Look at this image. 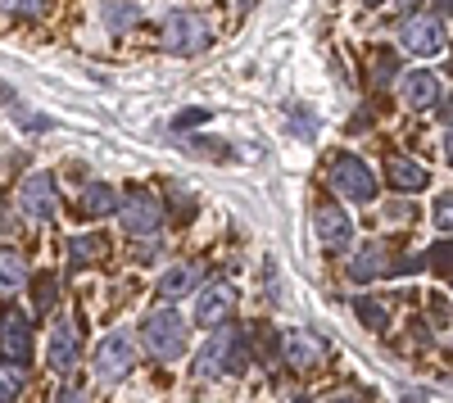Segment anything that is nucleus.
Segmentation results:
<instances>
[{"mask_svg": "<svg viewBox=\"0 0 453 403\" xmlns=\"http://www.w3.org/2000/svg\"><path fill=\"white\" fill-rule=\"evenodd\" d=\"M245 331H226V322L213 326V336L204 340V349L196 354V376L213 381V376H232L245 368Z\"/></svg>", "mask_w": 453, "mask_h": 403, "instance_id": "nucleus-1", "label": "nucleus"}, {"mask_svg": "<svg viewBox=\"0 0 453 403\" xmlns=\"http://www.w3.org/2000/svg\"><path fill=\"white\" fill-rule=\"evenodd\" d=\"M141 336H145V349L155 354L159 362L181 358V354H186V340H191V331H186V322H181L177 308H155V313H145Z\"/></svg>", "mask_w": 453, "mask_h": 403, "instance_id": "nucleus-2", "label": "nucleus"}, {"mask_svg": "<svg viewBox=\"0 0 453 403\" xmlns=\"http://www.w3.org/2000/svg\"><path fill=\"white\" fill-rule=\"evenodd\" d=\"M119 223H123V232L136 236V240H155L159 227H164V204L155 200V191L132 186L127 195H119Z\"/></svg>", "mask_w": 453, "mask_h": 403, "instance_id": "nucleus-3", "label": "nucleus"}, {"mask_svg": "<svg viewBox=\"0 0 453 403\" xmlns=\"http://www.w3.org/2000/svg\"><path fill=\"white\" fill-rule=\"evenodd\" d=\"M399 46H403L408 55H418V59L440 55V50L449 46V32H444L440 14H412V19H403V27H399Z\"/></svg>", "mask_w": 453, "mask_h": 403, "instance_id": "nucleus-4", "label": "nucleus"}, {"mask_svg": "<svg viewBox=\"0 0 453 403\" xmlns=\"http://www.w3.org/2000/svg\"><path fill=\"white\" fill-rule=\"evenodd\" d=\"M331 186L345 200H354V204H372L376 200V177H372V168L358 155H340L331 163Z\"/></svg>", "mask_w": 453, "mask_h": 403, "instance_id": "nucleus-5", "label": "nucleus"}, {"mask_svg": "<svg viewBox=\"0 0 453 403\" xmlns=\"http://www.w3.org/2000/svg\"><path fill=\"white\" fill-rule=\"evenodd\" d=\"M132 368H136V340H132V331L104 336L100 349H96V376L113 385V381H123Z\"/></svg>", "mask_w": 453, "mask_h": 403, "instance_id": "nucleus-6", "label": "nucleus"}, {"mask_svg": "<svg viewBox=\"0 0 453 403\" xmlns=\"http://www.w3.org/2000/svg\"><path fill=\"white\" fill-rule=\"evenodd\" d=\"M19 209H23L27 223H50L55 209H59L55 177H50V172H27L23 186H19Z\"/></svg>", "mask_w": 453, "mask_h": 403, "instance_id": "nucleus-7", "label": "nucleus"}, {"mask_svg": "<svg viewBox=\"0 0 453 403\" xmlns=\"http://www.w3.org/2000/svg\"><path fill=\"white\" fill-rule=\"evenodd\" d=\"M164 46H168L173 55H200V50L209 46V23H204L200 14H191V10L168 14V23H164Z\"/></svg>", "mask_w": 453, "mask_h": 403, "instance_id": "nucleus-8", "label": "nucleus"}, {"mask_svg": "<svg viewBox=\"0 0 453 403\" xmlns=\"http://www.w3.org/2000/svg\"><path fill=\"white\" fill-rule=\"evenodd\" d=\"M0 362H32V326L19 308L0 313Z\"/></svg>", "mask_w": 453, "mask_h": 403, "instance_id": "nucleus-9", "label": "nucleus"}, {"mask_svg": "<svg viewBox=\"0 0 453 403\" xmlns=\"http://www.w3.org/2000/svg\"><path fill=\"white\" fill-rule=\"evenodd\" d=\"M236 313V285H226V281H213V285H204L200 290V300H196V322L200 326H222L226 317Z\"/></svg>", "mask_w": 453, "mask_h": 403, "instance_id": "nucleus-10", "label": "nucleus"}, {"mask_svg": "<svg viewBox=\"0 0 453 403\" xmlns=\"http://www.w3.org/2000/svg\"><path fill=\"white\" fill-rule=\"evenodd\" d=\"M313 223H318V240H322L331 254L349 249V240H354V223H349V213L340 209V204H318Z\"/></svg>", "mask_w": 453, "mask_h": 403, "instance_id": "nucleus-11", "label": "nucleus"}, {"mask_svg": "<svg viewBox=\"0 0 453 403\" xmlns=\"http://www.w3.org/2000/svg\"><path fill=\"white\" fill-rule=\"evenodd\" d=\"M78 354H82L78 326H73V322H55V331H50V349H46L50 368H55L59 376H68L73 368H78Z\"/></svg>", "mask_w": 453, "mask_h": 403, "instance_id": "nucleus-12", "label": "nucleus"}, {"mask_svg": "<svg viewBox=\"0 0 453 403\" xmlns=\"http://www.w3.org/2000/svg\"><path fill=\"white\" fill-rule=\"evenodd\" d=\"M403 100H408L412 109H431V104L444 100V82L435 78L431 68H412L408 78H403Z\"/></svg>", "mask_w": 453, "mask_h": 403, "instance_id": "nucleus-13", "label": "nucleus"}, {"mask_svg": "<svg viewBox=\"0 0 453 403\" xmlns=\"http://www.w3.org/2000/svg\"><path fill=\"white\" fill-rule=\"evenodd\" d=\"M281 358L290 362L295 372H313L318 358H322V349L309 340V331H286V336H281Z\"/></svg>", "mask_w": 453, "mask_h": 403, "instance_id": "nucleus-14", "label": "nucleus"}, {"mask_svg": "<svg viewBox=\"0 0 453 403\" xmlns=\"http://www.w3.org/2000/svg\"><path fill=\"white\" fill-rule=\"evenodd\" d=\"M200 281V263H173L164 277H159V300H181L191 295Z\"/></svg>", "mask_w": 453, "mask_h": 403, "instance_id": "nucleus-15", "label": "nucleus"}, {"mask_svg": "<svg viewBox=\"0 0 453 403\" xmlns=\"http://www.w3.org/2000/svg\"><path fill=\"white\" fill-rule=\"evenodd\" d=\"M78 213L82 217H109V213H119V191H113L109 181H91V186L82 191V200H78Z\"/></svg>", "mask_w": 453, "mask_h": 403, "instance_id": "nucleus-16", "label": "nucleus"}, {"mask_svg": "<svg viewBox=\"0 0 453 403\" xmlns=\"http://www.w3.org/2000/svg\"><path fill=\"white\" fill-rule=\"evenodd\" d=\"M100 19H104V27H109L113 36H123V32H132V27L141 23V5H136V0H104Z\"/></svg>", "mask_w": 453, "mask_h": 403, "instance_id": "nucleus-17", "label": "nucleus"}, {"mask_svg": "<svg viewBox=\"0 0 453 403\" xmlns=\"http://www.w3.org/2000/svg\"><path fill=\"white\" fill-rule=\"evenodd\" d=\"M27 281V259L19 249H0V295H14Z\"/></svg>", "mask_w": 453, "mask_h": 403, "instance_id": "nucleus-18", "label": "nucleus"}, {"mask_svg": "<svg viewBox=\"0 0 453 403\" xmlns=\"http://www.w3.org/2000/svg\"><path fill=\"white\" fill-rule=\"evenodd\" d=\"M386 272V249L381 245H363L354 254V263H349V277L354 281H372V277H381Z\"/></svg>", "mask_w": 453, "mask_h": 403, "instance_id": "nucleus-19", "label": "nucleus"}, {"mask_svg": "<svg viewBox=\"0 0 453 403\" xmlns=\"http://www.w3.org/2000/svg\"><path fill=\"white\" fill-rule=\"evenodd\" d=\"M390 181H395V191H422L426 186V168L412 163V159H390Z\"/></svg>", "mask_w": 453, "mask_h": 403, "instance_id": "nucleus-20", "label": "nucleus"}, {"mask_svg": "<svg viewBox=\"0 0 453 403\" xmlns=\"http://www.w3.org/2000/svg\"><path fill=\"white\" fill-rule=\"evenodd\" d=\"M104 254V236H73V245H68V263L73 268H87V263H96Z\"/></svg>", "mask_w": 453, "mask_h": 403, "instance_id": "nucleus-21", "label": "nucleus"}, {"mask_svg": "<svg viewBox=\"0 0 453 403\" xmlns=\"http://www.w3.org/2000/svg\"><path fill=\"white\" fill-rule=\"evenodd\" d=\"M354 313H358V322L367 326V331H386V326H390V313H386V304H381V300H372V295L354 300Z\"/></svg>", "mask_w": 453, "mask_h": 403, "instance_id": "nucleus-22", "label": "nucleus"}, {"mask_svg": "<svg viewBox=\"0 0 453 403\" xmlns=\"http://www.w3.org/2000/svg\"><path fill=\"white\" fill-rule=\"evenodd\" d=\"M23 394V372H19V362H10V368H0V403H10Z\"/></svg>", "mask_w": 453, "mask_h": 403, "instance_id": "nucleus-23", "label": "nucleus"}, {"mask_svg": "<svg viewBox=\"0 0 453 403\" xmlns=\"http://www.w3.org/2000/svg\"><path fill=\"white\" fill-rule=\"evenodd\" d=\"M422 263H426V268H435V272H453V240H440V245H431Z\"/></svg>", "mask_w": 453, "mask_h": 403, "instance_id": "nucleus-24", "label": "nucleus"}, {"mask_svg": "<svg viewBox=\"0 0 453 403\" xmlns=\"http://www.w3.org/2000/svg\"><path fill=\"white\" fill-rule=\"evenodd\" d=\"M0 10L19 14V19H36V14H46V0H0Z\"/></svg>", "mask_w": 453, "mask_h": 403, "instance_id": "nucleus-25", "label": "nucleus"}, {"mask_svg": "<svg viewBox=\"0 0 453 403\" xmlns=\"http://www.w3.org/2000/svg\"><path fill=\"white\" fill-rule=\"evenodd\" d=\"M290 114H295V136H304V141L318 136V123H313V109L309 104H295Z\"/></svg>", "mask_w": 453, "mask_h": 403, "instance_id": "nucleus-26", "label": "nucleus"}, {"mask_svg": "<svg viewBox=\"0 0 453 403\" xmlns=\"http://www.w3.org/2000/svg\"><path fill=\"white\" fill-rule=\"evenodd\" d=\"M435 227L453 236V191H444V195L435 200Z\"/></svg>", "mask_w": 453, "mask_h": 403, "instance_id": "nucleus-27", "label": "nucleus"}, {"mask_svg": "<svg viewBox=\"0 0 453 403\" xmlns=\"http://www.w3.org/2000/svg\"><path fill=\"white\" fill-rule=\"evenodd\" d=\"M55 308V277L36 281V313H50Z\"/></svg>", "mask_w": 453, "mask_h": 403, "instance_id": "nucleus-28", "label": "nucleus"}, {"mask_svg": "<svg viewBox=\"0 0 453 403\" xmlns=\"http://www.w3.org/2000/svg\"><path fill=\"white\" fill-rule=\"evenodd\" d=\"M173 204H177V213H196V200H191V191H186V186H177V181H173Z\"/></svg>", "mask_w": 453, "mask_h": 403, "instance_id": "nucleus-29", "label": "nucleus"}, {"mask_svg": "<svg viewBox=\"0 0 453 403\" xmlns=\"http://www.w3.org/2000/svg\"><path fill=\"white\" fill-rule=\"evenodd\" d=\"M209 114H204V109H186V114H177V127H200Z\"/></svg>", "mask_w": 453, "mask_h": 403, "instance_id": "nucleus-30", "label": "nucleus"}, {"mask_svg": "<svg viewBox=\"0 0 453 403\" xmlns=\"http://www.w3.org/2000/svg\"><path fill=\"white\" fill-rule=\"evenodd\" d=\"M431 317H435V326H444V322H449V308H444V295H431Z\"/></svg>", "mask_w": 453, "mask_h": 403, "instance_id": "nucleus-31", "label": "nucleus"}, {"mask_svg": "<svg viewBox=\"0 0 453 403\" xmlns=\"http://www.w3.org/2000/svg\"><path fill=\"white\" fill-rule=\"evenodd\" d=\"M10 232H14V217H10L5 204H0V236H10Z\"/></svg>", "mask_w": 453, "mask_h": 403, "instance_id": "nucleus-32", "label": "nucleus"}, {"mask_svg": "<svg viewBox=\"0 0 453 403\" xmlns=\"http://www.w3.org/2000/svg\"><path fill=\"white\" fill-rule=\"evenodd\" d=\"M444 159L453 163V127H449V136H444Z\"/></svg>", "mask_w": 453, "mask_h": 403, "instance_id": "nucleus-33", "label": "nucleus"}, {"mask_svg": "<svg viewBox=\"0 0 453 403\" xmlns=\"http://www.w3.org/2000/svg\"><path fill=\"white\" fill-rule=\"evenodd\" d=\"M435 10L440 14H453V0H435Z\"/></svg>", "mask_w": 453, "mask_h": 403, "instance_id": "nucleus-34", "label": "nucleus"}]
</instances>
